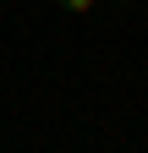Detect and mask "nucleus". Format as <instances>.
<instances>
[{
	"mask_svg": "<svg viewBox=\"0 0 148 153\" xmlns=\"http://www.w3.org/2000/svg\"><path fill=\"white\" fill-rule=\"evenodd\" d=\"M61 6H66L71 16H88V11H93V0H61Z\"/></svg>",
	"mask_w": 148,
	"mask_h": 153,
	"instance_id": "f257e3e1",
	"label": "nucleus"
}]
</instances>
